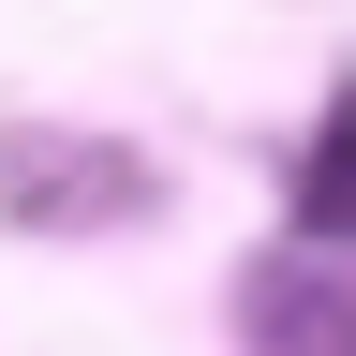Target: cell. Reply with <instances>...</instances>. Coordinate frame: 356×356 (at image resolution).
<instances>
[{"mask_svg": "<svg viewBox=\"0 0 356 356\" xmlns=\"http://www.w3.org/2000/svg\"><path fill=\"white\" fill-rule=\"evenodd\" d=\"M252 356H356V252L297 238L282 267H252Z\"/></svg>", "mask_w": 356, "mask_h": 356, "instance_id": "1", "label": "cell"}, {"mask_svg": "<svg viewBox=\"0 0 356 356\" xmlns=\"http://www.w3.org/2000/svg\"><path fill=\"white\" fill-rule=\"evenodd\" d=\"M297 222H312V238H356V104H341V134H327V149H312Z\"/></svg>", "mask_w": 356, "mask_h": 356, "instance_id": "2", "label": "cell"}]
</instances>
